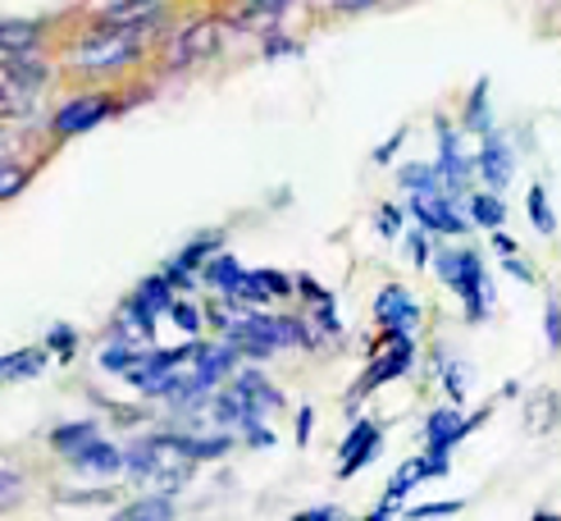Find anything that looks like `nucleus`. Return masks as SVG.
Instances as JSON below:
<instances>
[{
	"label": "nucleus",
	"mask_w": 561,
	"mask_h": 521,
	"mask_svg": "<svg viewBox=\"0 0 561 521\" xmlns=\"http://www.w3.org/2000/svg\"><path fill=\"white\" fill-rule=\"evenodd\" d=\"M438 170H443V183L453 197H466V188H470V170L474 165L461 156V143H457V133L438 124Z\"/></svg>",
	"instance_id": "nucleus-8"
},
{
	"label": "nucleus",
	"mask_w": 561,
	"mask_h": 521,
	"mask_svg": "<svg viewBox=\"0 0 561 521\" xmlns=\"http://www.w3.org/2000/svg\"><path fill=\"white\" fill-rule=\"evenodd\" d=\"M192 466H196V453L187 449V434H156L124 453V472L137 485L164 489V494L183 489L192 480Z\"/></svg>",
	"instance_id": "nucleus-1"
},
{
	"label": "nucleus",
	"mask_w": 561,
	"mask_h": 521,
	"mask_svg": "<svg viewBox=\"0 0 561 521\" xmlns=\"http://www.w3.org/2000/svg\"><path fill=\"white\" fill-rule=\"evenodd\" d=\"M466 430H470V426L461 421V411H453V407H438L434 417L425 421V434H430V457H447V449H453Z\"/></svg>",
	"instance_id": "nucleus-14"
},
{
	"label": "nucleus",
	"mask_w": 561,
	"mask_h": 521,
	"mask_svg": "<svg viewBox=\"0 0 561 521\" xmlns=\"http://www.w3.org/2000/svg\"><path fill=\"white\" fill-rule=\"evenodd\" d=\"M379 225H383V229H379L383 238H398V229H402V211H398V206H383V211H379Z\"/></svg>",
	"instance_id": "nucleus-34"
},
{
	"label": "nucleus",
	"mask_w": 561,
	"mask_h": 521,
	"mask_svg": "<svg viewBox=\"0 0 561 521\" xmlns=\"http://www.w3.org/2000/svg\"><path fill=\"white\" fill-rule=\"evenodd\" d=\"M46 348H55L60 356H69V352H73V329H69V325H55L50 335H46Z\"/></svg>",
	"instance_id": "nucleus-32"
},
{
	"label": "nucleus",
	"mask_w": 561,
	"mask_h": 521,
	"mask_svg": "<svg viewBox=\"0 0 561 521\" xmlns=\"http://www.w3.org/2000/svg\"><path fill=\"white\" fill-rule=\"evenodd\" d=\"M142 42V33L137 27H119V23H105V33H96V37H88L78 50H73V65H82V69H110V65H124V60H133L137 46Z\"/></svg>",
	"instance_id": "nucleus-4"
},
{
	"label": "nucleus",
	"mask_w": 561,
	"mask_h": 521,
	"mask_svg": "<svg viewBox=\"0 0 561 521\" xmlns=\"http://www.w3.org/2000/svg\"><path fill=\"white\" fill-rule=\"evenodd\" d=\"M493 247H497V252H502V257H512V252H516V242H512L507 234H497V229H493Z\"/></svg>",
	"instance_id": "nucleus-41"
},
{
	"label": "nucleus",
	"mask_w": 561,
	"mask_h": 521,
	"mask_svg": "<svg viewBox=\"0 0 561 521\" xmlns=\"http://www.w3.org/2000/svg\"><path fill=\"white\" fill-rule=\"evenodd\" d=\"M402 188H411V192H434V188H447L443 183V170L438 165H402Z\"/></svg>",
	"instance_id": "nucleus-21"
},
{
	"label": "nucleus",
	"mask_w": 561,
	"mask_h": 521,
	"mask_svg": "<svg viewBox=\"0 0 561 521\" xmlns=\"http://www.w3.org/2000/svg\"><path fill=\"white\" fill-rule=\"evenodd\" d=\"M461 503H425V508H411V517H443V512H457Z\"/></svg>",
	"instance_id": "nucleus-37"
},
{
	"label": "nucleus",
	"mask_w": 561,
	"mask_h": 521,
	"mask_svg": "<svg viewBox=\"0 0 561 521\" xmlns=\"http://www.w3.org/2000/svg\"><path fill=\"white\" fill-rule=\"evenodd\" d=\"M33 46H37V23H27V19L0 23V50L5 55H33Z\"/></svg>",
	"instance_id": "nucleus-20"
},
{
	"label": "nucleus",
	"mask_w": 561,
	"mask_h": 521,
	"mask_svg": "<svg viewBox=\"0 0 561 521\" xmlns=\"http://www.w3.org/2000/svg\"><path fill=\"white\" fill-rule=\"evenodd\" d=\"M42 366H46L42 348H19L10 356H0V380H33V375H42Z\"/></svg>",
	"instance_id": "nucleus-18"
},
{
	"label": "nucleus",
	"mask_w": 561,
	"mask_h": 521,
	"mask_svg": "<svg viewBox=\"0 0 561 521\" xmlns=\"http://www.w3.org/2000/svg\"><path fill=\"white\" fill-rule=\"evenodd\" d=\"M311 421H316V417H311V407H306L301 417H297V439H301V444H306V439H311Z\"/></svg>",
	"instance_id": "nucleus-39"
},
{
	"label": "nucleus",
	"mask_w": 561,
	"mask_h": 521,
	"mask_svg": "<svg viewBox=\"0 0 561 521\" xmlns=\"http://www.w3.org/2000/svg\"><path fill=\"white\" fill-rule=\"evenodd\" d=\"M507 270L516 274V280H525V284H535V270H529L525 261H507Z\"/></svg>",
	"instance_id": "nucleus-40"
},
{
	"label": "nucleus",
	"mask_w": 561,
	"mask_h": 521,
	"mask_svg": "<svg viewBox=\"0 0 561 521\" xmlns=\"http://www.w3.org/2000/svg\"><path fill=\"white\" fill-rule=\"evenodd\" d=\"M133 297L142 302L151 316H160V312L174 307V280H170V274H151V280H142V288H137Z\"/></svg>",
	"instance_id": "nucleus-19"
},
{
	"label": "nucleus",
	"mask_w": 561,
	"mask_h": 521,
	"mask_svg": "<svg viewBox=\"0 0 561 521\" xmlns=\"http://www.w3.org/2000/svg\"><path fill=\"white\" fill-rule=\"evenodd\" d=\"M470 219H474V225H484V229H497L502 225V202L480 192V197H470Z\"/></svg>",
	"instance_id": "nucleus-29"
},
{
	"label": "nucleus",
	"mask_w": 561,
	"mask_h": 521,
	"mask_svg": "<svg viewBox=\"0 0 561 521\" xmlns=\"http://www.w3.org/2000/svg\"><path fill=\"white\" fill-rule=\"evenodd\" d=\"M215 247H219V234H202V238H192V242L183 247V252L170 261V270H164V274H170L174 284H187V280H192V270L202 265V261L215 252Z\"/></svg>",
	"instance_id": "nucleus-16"
},
{
	"label": "nucleus",
	"mask_w": 561,
	"mask_h": 521,
	"mask_svg": "<svg viewBox=\"0 0 561 521\" xmlns=\"http://www.w3.org/2000/svg\"><path fill=\"white\" fill-rule=\"evenodd\" d=\"M557 421H561V394L543 389V394H535L525 403V430L529 434H548Z\"/></svg>",
	"instance_id": "nucleus-17"
},
{
	"label": "nucleus",
	"mask_w": 561,
	"mask_h": 521,
	"mask_svg": "<svg viewBox=\"0 0 561 521\" xmlns=\"http://www.w3.org/2000/svg\"><path fill=\"white\" fill-rule=\"evenodd\" d=\"M5 485H10V476H0V494H5Z\"/></svg>",
	"instance_id": "nucleus-43"
},
{
	"label": "nucleus",
	"mask_w": 561,
	"mask_h": 521,
	"mask_svg": "<svg viewBox=\"0 0 561 521\" xmlns=\"http://www.w3.org/2000/svg\"><path fill=\"white\" fill-rule=\"evenodd\" d=\"M105 115H110V97H78V101H69V105L60 110V115H55V133H60V137L88 133V128H96Z\"/></svg>",
	"instance_id": "nucleus-10"
},
{
	"label": "nucleus",
	"mask_w": 561,
	"mask_h": 521,
	"mask_svg": "<svg viewBox=\"0 0 561 521\" xmlns=\"http://www.w3.org/2000/svg\"><path fill=\"white\" fill-rule=\"evenodd\" d=\"M69 462L78 466V472H92V476H110V472H119L124 466V453L115 444H105V439H88L82 449L69 453Z\"/></svg>",
	"instance_id": "nucleus-13"
},
{
	"label": "nucleus",
	"mask_w": 561,
	"mask_h": 521,
	"mask_svg": "<svg viewBox=\"0 0 561 521\" xmlns=\"http://www.w3.org/2000/svg\"><path fill=\"white\" fill-rule=\"evenodd\" d=\"M438 280L443 284H453L461 297H466V316L470 320H484L489 312V302H493V288L484 280V265L474 252H438Z\"/></svg>",
	"instance_id": "nucleus-3"
},
{
	"label": "nucleus",
	"mask_w": 561,
	"mask_h": 521,
	"mask_svg": "<svg viewBox=\"0 0 561 521\" xmlns=\"http://www.w3.org/2000/svg\"><path fill=\"white\" fill-rule=\"evenodd\" d=\"M375 316H379L383 329H411V325L420 320V307H415V297H411L407 288L388 284V288L379 293V302H375Z\"/></svg>",
	"instance_id": "nucleus-12"
},
{
	"label": "nucleus",
	"mask_w": 561,
	"mask_h": 521,
	"mask_svg": "<svg viewBox=\"0 0 561 521\" xmlns=\"http://www.w3.org/2000/svg\"><path fill=\"white\" fill-rule=\"evenodd\" d=\"M466 371L461 366H447V389H453V398H461L466 394V380H461Z\"/></svg>",
	"instance_id": "nucleus-38"
},
{
	"label": "nucleus",
	"mask_w": 561,
	"mask_h": 521,
	"mask_svg": "<svg viewBox=\"0 0 561 521\" xmlns=\"http://www.w3.org/2000/svg\"><path fill=\"white\" fill-rule=\"evenodd\" d=\"M233 394L247 403V411H251V421H265V417H274L278 407H284V398H278V389L261 375V371H242L238 380H233Z\"/></svg>",
	"instance_id": "nucleus-9"
},
{
	"label": "nucleus",
	"mask_w": 561,
	"mask_h": 521,
	"mask_svg": "<svg viewBox=\"0 0 561 521\" xmlns=\"http://www.w3.org/2000/svg\"><path fill=\"white\" fill-rule=\"evenodd\" d=\"M529 219H535L539 234H552V229H557V215H552V206H548V188H543V183L529 188Z\"/></svg>",
	"instance_id": "nucleus-26"
},
{
	"label": "nucleus",
	"mask_w": 561,
	"mask_h": 521,
	"mask_svg": "<svg viewBox=\"0 0 561 521\" xmlns=\"http://www.w3.org/2000/svg\"><path fill=\"white\" fill-rule=\"evenodd\" d=\"M411 211L430 234H466V219L453 206V192L434 188V192H411Z\"/></svg>",
	"instance_id": "nucleus-5"
},
{
	"label": "nucleus",
	"mask_w": 561,
	"mask_h": 521,
	"mask_svg": "<svg viewBox=\"0 0 561 521\" xmlns=\"http://www.w3.org/2000/svg\"><path fill=\"white\" fill-rule=\"evenodd\" d=\"M142 356H147V352H137L128 339H119V343H110V348L101 352V366H105V371H115V375H128L137 362H142Z\"/></svg>",
	"instance_id": "nucleus-22"
},
{
	"label": "nucleus",
	"mask_w": 561,
	"mask_h": 521,
	"mask_svg": "<svg viewBox=\"0 0 561 521\" xmlns=\"http://www.w3.org/2000/svg\"><path fill=\"white\" fill-rule=\"evenodd\" d=\"M548 348H561V302L548 297Z\"/></svg>",
	"instance_id": "nucleus-33"
},
{
	"label": "nucleus",
	"mask_w": 561,
	"mask_h": 521,
	"mask_svg": "<svg viewBox=\"0 0 561 521\" xmlns=\"http://www.w3.org/2000/svg\"><path fill=\"white\" fill-rule=\"evenodd\" d=\"M466 128L489 133V78L474 82V97H470V105H466Z\"/></svg>",
	"instance_id": "nucleus-27"
},
{
	"label": "nucleus",
	"mask_w": 561,
	"mask_h": 521,
	"mask_svg": "<svg viewBox=\"0 0 561 521\" xmlns=\"http://www.w3.org/2000/svg\"><path fill=\"white\" fill-rule=\"evenodd\" d=\"M174 512V503H170V494H164V499H160V494H156V499H142V503H128L124 508V521H164V517H170Z\"/></svg>",
	"instance_id": "nucleus-28"
},
{
	"label": "nucleus",
	"mask_w": 561,
	"mask_h": 521,
	"mask_svg": "<svg viewBox=\"0 0 561 521\" xmlns=\"http://www.w3.org/2000/svg\"><path fill=\"white\" fill-rule=\"evenodd\" d=\"M474 170L484 174V183H489V188H507V183H512V174H516L512 147L502 143L497 133H484V151H480V160H474Z\"/></svg>",
	"instance_id": "nucleus-11"
},
{
	"label": "nucleus",
	"mask_w": 561,
	"mask_h": 521,
	"mask_svg": "<svg viewBox=\"0 0 561 521\" xmlns=\"http://www.w3.org/2000/svg\"><path fill=\"white\" fill-rule=\"evenodd\" d=\"M219 37H224V27L219 23H192L187 33H179L174 37V46H170V65L174 69H183V65H192V60H206V55H215L219 50Z\"/></svg>",
	"instance_id": "nucleus-7"
},
{
	"label": "nucleus",
	"mask_w": 561,
	"mask_h": 521,
	"mask_svg": "<svg viewBox=\"0 0 561 521\" xmlns=\"http://www.w3.org/2000/svg\"><path fill=\"white\" fill-rule=\"evenodd\" d=\"M375 453H379V426L360 421V426L347 434V444H343V466H339V472H343V476L360 472V466H366Z\"/></svg>",
	"instance_id": "nucleus-15"
},
{
	"label": "nucleus",
	"mask_w": 561,
	"mask_h": 521,
	"mask_svg": "<svg viewBox=\"0 0 561 521\" xmlns=\"http://www.w3.org/2000/svg\"><path fill=\"white\" fill-rule=\"evenodd\" d=\"M407 366H411V329H388V352L366 371V380L356 384V394H370V389H379V384L398 380Z\"/></svg>",
	"instance_id": "nucleus-6"
},
{
	"label": "nucleus",
	"mask_w": 561,
	"mask_h": 521,
	"mask_svg": "<svg viewBox=\"0 0 561 521\" xmlns=\"http://www.w3.org/2000/svg\"><path fill=\"white\" fill-rule=\"evenodd\" d=\"M202 274H206V284H215V288H224V293H229V288H233V284L242 280L247 270H242V265H238L233 257H210Z\"/></svg>",
	"instance_id": "nucleus-25"
},
{
	"label": "nucleus",
	"mask_w": 561,
	"mask_h": 521,
	"mask_svg": "<svg viewBox=\"0 0 561 521\" xmlns=\"http://www.w3.org/2000/svg\"><path fill=\"white\" fill-rule=\"evenodd\" d=\"M229 343L238 352H247V356H270L274 348H284V343H306V325L288 320V316H256V312H247L242 320H233Z\"/></svg>",
	"instance_id": "nucleus-2"
},
{
	"label": "nucleus",
	"mask_w": 561,
	"mask_h": 521,
	"mask_svg": "<svg viewBox=\"0 0 561 521\" xmlns=\"http://www.w3.org/2000/svg\"><path fill=\"white\" fill-rule=\"evenodd\" d=\"M288 10V0H251V5L238 14V27H265L278 23V14Z\"/></svg>",
	"instance_id": "nucleus-24"
},
{
	"label": "nucleus",
	"mask_w": 561,
	"mask_h": 521,
	"mask_svg": "<svg viewBox=\"0 0 561 521\" xmlns=\"http://www.w3.org/2000/svg\"><path fill=\"white\" fill-rule=\"evenodd\" d=\"M407 252H411V261H415V265H425V261H430V247H425V234H411V238H407Z\"/></svg>",
	"instance_id": "nucleus-35"
},
{
	"label": "nucleus",
	"mask_w": 561,
	"mask_h": 521,
	"mask_svg": "<svg viewBox=\"0 0 561 521\" xmlns=\"http://www.w3.org/2000/svg\"><path fill=\"white\" fill-rule=\"evenodd\" d=\"M261 280H265V288H270V293H278V297H284V293L293 288V284L284 280V274H274V270H261Z\"/></svg>",
	"instance_id": "nucleus-36"
},
{
	"label": "nucleus",
	"mask_w": 561,
	"mask_h": 521,
	"mask_svg": "<svg viewBox=\"0 0 561 521\" xmlns=\"http://www.w3.org/2000/svg\"><path fill=\"white\" fill-rule=\"evenodd\" d=\"M27 183V174L23 170H14V165H5V170H0V202L5 197H14V192Z\"/></svg>",
	"instance_id": "nucleus-31"
},
{
	"label": "nucleus",
	"mask_w": 561,
	"mask_h": 521,
	"mask_svg": "<svg viewBox=\"0 0 561 521\" xmlns=\"http://www.w3.org/2000/svg\"><path fill=\"white\" fill-rule=\"evenodd\" d=\"M320 517H339V508H311V512H301V521H320Z\"/></svg>",
	"instance_id": "nucleus-42"
},
{
	"label": "nucleus",
	"mask_w": 561,
	"mask_h": 521,
	"mask_svg": "<svg viewBox=\"0 0 561 521\" xmlns=\"http://www.w3.org/2000/svg\"><path fill=\"white\" fill-rule=\"evenodd\" d=\"M170 316H174V325L183 329V335H202V312L187 307V302H174Z\"/></svg>",
	"instance_id": "nucleus-30"
},
{
	"label": "nucleus",
	"mask_w": 561,
	"mask_h": 521,
	"mask_svg": "<svg viewBox=\"0 0 561 521\" xmlns=\"http://www.w3.org/2000/svg\"><path fill=\"white\" fill-rule=\"evenodd\" d=\"M88 439H96V421H73V426H60V430H50V444L60 449V453H73L82 449Z\"/></svg>",
	"instance_id": "nucleus-23"
}]
</instances>
